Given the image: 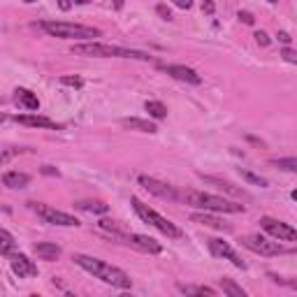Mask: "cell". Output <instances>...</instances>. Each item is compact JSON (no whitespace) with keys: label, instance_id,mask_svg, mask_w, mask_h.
<instances>
[{"label":"cell","instance_id":"obj_20","mask_svg":"<svg viewBox=\"0 0 297 297\" xmlns=\"http://www.w3.org/2000/svg\"><path fill=\"white\" fill-rule=\"evenodd\" d=\"M204 179L207 183H214L218 191H226V193H230V195H237V198H244V193L239 191V188H235L230 181H223V179H218V176H204V174H200Z\"/></svg>","mask_w":297,"mask_h":297},{"label":"cell","instance_id":"obj_12","mask_svg":"<svg viewBox=\"0 0 297 297\" xmlns=\"http://www.w3.org/2000/svg\"><path fill=\"white\" fill-rule=\"evenodd\" d=\"M163 70L170 75V77L179 79V82H186V84H193V86H198L202 84V77H200L198 72L193 70V67H186V65H160Z\"/></svg>","mask_w":297,"mask_h":297},{"label":"cell","instance_id":"obj_27","mask_svg":"<svg viewBox=\"0 0 297 297\" xmlns=\"http://www.w3.org/2000/svg\"><path fill=\"white\" fill-rule=\"evenodd\" d=\"M270 165L281 167V170H286V172H297V160L295 158H272Z\"/></svg>","mask_w":297,"mask_h":297},{"label":"cell","instance_id":"obj_3","mask_svg":"<svg viewBox=\"0 0 297 297\" xmlns=\"http://www.w3.org/2000/svg\"><path fill=\"white\" fill-rule=\"evenodd\" d=\"M179 200H183L191 207H198V209H204V211H216V214H244L246 211L244 204L230 202L226 198H218V195H211V193H200V191L179 193Z\"/></svg>","mask_w":297,"mask_h":297},{"label":"cell","instance_id":"obj_25","mask_svg":"<svg viewBox=\"0 0 297 297\" xmlns=\"http://www.w3.org/2000/svg\"><path fill=\"white\" fill-rule=\"evenodd\" d=\"M77 207L84 211H91V214H107L109 211V207L105 202H79Z\"/></svg>","mask_w":297,"mask_h":297},{"label":"cell","instance_id":"obj_14","mask_svg":"<svg viewBox=\"0 0 297 297\" xmlns=\"http://www.w3.org/2000/svg\"><path fill=\"white\" fill-rule=\"evenodd\" d=\"M17 123H21V126H28V128H44V130H63L61 123L51 121V119H47V116H38V114L17 116Z\"/></svg>","mask_w":297,"mask_h":297},{"label":"cell","instance_id":"obj_41","mask_svg":"<svg viewBox=\"0 0 297 297\" xmlns=\"http://www.w3.org/2000/svg\"><path fill=\"white\" fill-rule=\"evenodd\" d=\"M267 3H279V0H267Z\"/></svg>","mask_w":297,"mask_h":297},{"label":"cell","instance_id":"obj_5","mask_svg":"<svg viewBox=\"0 0 297 297\" xmlns=\"http://www.w3.org/2000/svg\"><path fill=\"white\" fill-rule=\"evenodd\" d=\"M130 202H132V209H135V214H137L139 218L144 220V223L154 226L156 230H160L163 235L170 237V239H179V237H183L181 228H176L174 223H172V220H167L165 216H160L158 211H154L151 207H148V204H144L139 198H135V195H132Z\"/></svg>","mask_w":297,"mask_h":297},{"label":"cell","instance_id":"obj_32","mask_svg":"<svg viewBox=\"0 0 297 297\" xmlns=\"http://www.w3.org/2000/svg\"><path fill=\"white\" fill-rule=\"evenodd\" d=\"M255 42H258L260 47H270V38H267V33H263V30L255 33Z\"/></svg>","mask_w":297,"mask_h":297},{"label":"cell","instance_id":"obj_13","mask_svg":"<svg viewBox=\"0 0 297 297\" xmlns=\"http://www.w3.org/2000/svg\"><path fill=\"white\" fill-rule=\"evenodd\" d=\"M12 272L19 276V279H26V276H38V265L23 253H17L12 258Z\"/></svg>","mask_w":297,"mask_h":297},{"label":"cell","instance_id":"obj_37","mask_svg":"<svg viewBox=\"0 0 297 297\" xmlns=\"http://www.w3.org/2000/svg\"><path fill=\"white\" fill-rule=\"evenodd\" d=\"M58 7H61L63 12H67L72 7V0H58Z\"/></svg>","mask_w":297,"mask_h":297},{"label":"cell","instance_id":"obj_17","mask_svg":"<svg viewBox=\"0 0 297 297\" xmlns=\"http://www.w3.org/2000/svg\"><path fill=\"white\" fill-rule=\"evenodd\" d=\"M3 183L7 188H26L30 183V176L26 172H19V170H12V172H5L3 174Z\"/></svg>","mask_w":297,"mask_h":297},{"label":"cell","instance_id":"obj_38","mask_svg":"<svg viewBox=\"0 0 297 297\" xmlns=\"http://www.w3.org/2000/svg\"><path fill=\"white\" fill-rule=\"evenodd\" d=\"M75 3H77V5H88L91 0H75Z\"/></svg>","mask_w":297,"mask_h":297},{"label":"cell","instance_id":"obj_39","mask_svg":"<svg viewBox=\"0 0 297 297\" xmlns=\"http://www.w3.org/2000/svg\"><path fill=\"white\" fill-rule=\"evenodd\" d=\"M23 3H28V5H33V3H38V0H23Z\"/></svg>","mask_w":297,"mask_h":297},{"label":"cell","instance_id":"obj_22","mask_svg":"<svg viewBox=\"0 0 297 297\" xmlns=\"http://www.w3.org/2000/svg\"><path fill=\"white\" fill-rule=\"evenodd\" d=\"M144 109L148 112V116H151V119H158V121L167 116V107L163 105V102H158V100H146Z\"/></svg>","mask_w":297,"mask_h":297},{"label":"cell","instance_id":"obj_42","mask_svg":"<svg viewBox=\"0 0 297 297\" xmlns=\"http://www.w3.org/2000/svg\"><path fill=\"white\" fill-rule=\"evenodd\" d=\"M0 165H3V158H0Z\"/></svg>","mask_w":297,"mask_h":297},{"label":"cell","instance_id":"obj_29","mask_svg":"<svg viewBox=\"0 0 297 297\" xmlns=\"http://www.w3.org/2000/svg\"><path fill=\"white\" fill-rule=\"evenodd\" d=\"M156 12H158V17H160V19H165V21H172V12H170V7H167V5H158V7H156Z\"/></svg>","mask_w":297,"mask_h":297},{"label":"cell","instance_id":"obj_40","mask_svg":"<svg viewBox=\"0 0 297 297\" xmlns=\"http://www.w3.org/2000/svg\"><path fill=\"white\" fill-rule=\"evenodd\" d=\"M3 121H5V114H3V112H0V123H3Z\"/></svg>","mask_w":297,"mask_h":297},{"label":"cell","instance_id":"obj_10","mask_svg":"<svg viewBox=\"0 0 297 297\" xmlns=\"http://www.w3.org/2000/svg\"><path fill=\"white\" fill-rule=\"evenodd\" d=\"M137 181H139V186H144L151 195H156V198H160V200H170V202L179 200V193L174 191V186H170V183H165V181H158V179L146 176V174H142Z\"/></svg>","mask_w":297,"mask_h":297},{"label":"cell","instance_id":"obj_2","mask_svg":"<svg viewBox=\"0 0 297 297\" xmlns=\"http://www.w3.org/2000/svg\"><path fill=\"white\" fill-rule=\"evenodd\" d=\"M75 56H86V58H135V61H154V56L146 51L126 49V47H116V44L105 42H82L75 44L70 49Z\"/></svg>","mask_w":297,"mask_h":297},{"label":"cell","instance_id":"obj_19","mask_svg":"<svg viewBox=\"0 0 297 297\" xmlns=\"http://www.w3.org/2000/svg\"><path fill=\"white\" fill-rule=\"evenodd\" d=\"M14 93H17V102L19 105H23L26 109H30V112L40 109V100H38V95H35L33 91H28V88H17Z\"/></svg>","mask_w":297,"mask_h":297},{"label":"cell","instance_id":"obj_15","mask_svg":"<svg viewBox=\"0 0 297 297\" xmlns=\"http://www.w3.org/2000/svg\"><path fill=\"white\" fill-rule=\"evenodd\" d=\"M33 251H35V255L38 258H42V260H49V263H54V260H58L61 258V246L58 244H54V242H38L33 246Z\"/></svg>","mask_w":297,"mask_h":297},{"label":"cell","instance_id":"obj_34","mask_svg":"<svg viewBox=\"0 0 297 297\" xmlns=\"http://www.w3.org/2000/svg\"><path fill=\"white\" fill-rule=\"evenodd\" d=\"M172 3H174L179 10H191L193 7V0H172Z\"/></svg>","mask_w":297,"mask_h":297},{"label":"cell","instance_id":"obj_35","mask_svg":"<svg viewBox=\"0 0 297 297\" xmlns=\"http://www.w3.org/2000/svg\"><path fill=\"white\" fill-rule=\"evenodd\" d=\"M276 38H279V42H283V44H286V47L292 42V38L286 33V30H279V35H276Z\"/></svg>","mask_w":297,"mask_h":297},{"label":"cell","instance_id":"obj_1","mask_svg":"<svg viewBox=\"0 0 297 297\" xmlns=\"http://www.w3.org/2000/svg\"><path fill=\"white\" fill-rule=\"evenodd\" d=\"M72 260H75L82 270H86L88 274H93L95 279L105 281V283H109V286H116V288H121V290L132 288L130 276H128L123 270L114 267V265L105 263V260H98V258H93V255H84V253H77Z\"/></svg>","mask_w":297,"mask_h":297},{"label":"cell","instance_id":"obj_23","mask_svg":"<svg viewBox=\"0 0 297 297\" xmlns=\"http://www.w3.org/2000/svg\"><path fill=\"white\" fill-rule=\"evenodd\" d=\"M179 290L186 292V295H209V297H216V290L214 288H207V286H183V283H179Z\"/></svg>","mask_w":297,"mask_h":297},{"label":"cell","instance_id":"obj_24","mask_svg":"<svg viewBox=\"0 0 297 297\" xmlns=\"http://www.w3.org/2000/svg\"><path fill=\"white\" fill-rule=\"evenodd\" d=\"M220 288H223V292H228L230 297H246V292L237 286L232 279H220Z\"/></svg>","mask_w":297,"mask_h":297},{"label":"cell","instance_id":"obj_9","mask_svg":"<svg viewBox=\"0 0 297 297\" xmlns=\"http://www.w3.org/2000/svg\"><path fill=\"white\" fill-rule=\"evenodd\" d=\"M207 246H209V253L211 255H216V258H223V260H230L237 270H246V263L239 258V253H237V251L228 242L211 237V239H207Z\"/></svg>","mask_w":297,"mask_h":297},{"label":"cell","instance_id":"obj_33","mask_svg":"<svg viewBox=\"0 0 297 297\" xmlns=\"http://www.w3.org/2000/svg\"><path fill=\"white\" fill-rule=\"evenodd\" d=\"M202 12H204V14H214V12H216L214 0H204V3H202Z\"/></svg>","mask_w":297,"mask_h":297},{"label":"cell","instance_id":"obj_21","mask_svg":"<svg viewBox=\"0 0 297 297\" xmlns=\"http://www.w3.org/2000/svg\"><path fill=\"white\" fill-rule=\"evenodd\" d=\"M14 248H17L14 237H12L7 230L0 228V255H14Z\"/></svg>","mask_w":297,"mask_h":297},{"label":"cell","instance_id":"obj_36","mask_svg":"<svg viewBox=\"0 0 297 297\" xmlns=\"http://www.w3.org/2000/svg\"><path fill=\"white\" fill-rule=\"evenodd\" d=\"M42 172H44V174H51V176H58V170H56V167H51V165H44Z\"/></svg>","mask_w":297,"mask_h":297},{"label":"cell","instance_id":"obj_4","mask_svg":"<svg viewBox=\"0 0 297 297\" xmlns=\"http://www.w3.org/2000/svg\"><path fill=\"white\" fill-rule=\"evenodd\" d=\"M40 28L51 38H61V40H93L102 35V30H98V28L65 23V21H42Z\"/></svg>","mask_w":297,"mask_h":297},{"label":"cell","instance_id":"obj_28","mask_svg":"<svg viewBox=\"0 0 297 297\" xmlns=\"http://www.w3.org/2000/svg\"><path fill=\"white\" fill-rule=\"evenodd\" d=\"M61 84H65V86H75V88H82L84 86V79L82 77H61Z\"/></svg>","mask_w":297,"mask_h":297},{"label":"cell","instance_id":"obj_7","mask_svg":"<svg viewBox=\"0 0 297 297\" xmlns=\"http://www.w3.org/2000/svg\"><path fill=\"white\" fill-rule=\"evenodd\" d=\"M28 207L44 220V223H51V226H61V228H77L79 220L75 216L65 214V211H58L49 204H42V202H28Z\"/></svg>","mask_w":297,"mask_h":297},{"label":"cell","instance_id":"obj_8","mask_svg":"<svg viewBox=\"0 0 297 297\" xmlns=\"http://www.w3.org/2000/svg\"><path fill=\"white\" fill-rule=\"evenodd\" d=\"M260 228H263V230L267 232L270 237L279 239V242H290V244L297 242V230L292 226H288V223H283V220L263 216V218H260Z\"/></svg>","mask_w":297,"mask_h":297},{"label":"cell","instance_id":"obj_11","mask_svg":"<svg viewBox=\"0 0 297 297\" xmlns=\"http://www.w3.org/2000/svg\"><path fill=\"white\" fill-rule=\"evenodd\" d=\"M119 239H126V244H130L132 248H137L142 253H154V255L163 253V246L146 235H119Z\"/></svg>","mask_w":297,"mask_h":297},{"label":"cell","instance_id":"obj_26","mask_svg":"<svg viewBox=\"0 0 297 297\" xmlns=\"http://www.w3.org/2000/svg\"><path fill=\"white\" fill-rule=\"evenodd\" d=\"M239 174H242L244 181L253 183V186H260V188H267V186H270V181H267V179H263V176L253 174V172H248V170H239Z\"/></svg>","mask_w":297,"mask_h":297},{"label":"cell","instance_id":"obj_31","mask_svg":"<svg viewBox=\"0 0 297 297\" xmlns=\"http://www.w3.org/2000/svg\"><path fill=\"white\" fill-rule=\"evenodd\" d=\"M239 19H242L246 26H253V23H255L253 14H251V12H246V10H239Z\"/></svg>","mask_w":297,"mask_h":297},{"label":"cell","instance_id":"obj_16","mask_svg":"<svg viewBox=\"0 0 297 297\" xmlns=\"http://www.w3.org/2000/svg\"><path fill=\"white\" fill-rule=\"evenodd\" d=\"M121 126L126 128V130H139V132H148V135L158 132L156 123L146 121V119H135V116H130V119H121Z\"/></svg>","mask_w":297,"mask_h":297},{"label":"cell","instance_id":"obj_30","mask_svg":"<svg viewBox=\"0 0 297 297\" xmlns=\"http://www.w3.org/2000/svg\"><path fill=\"white\" fill-rule=\"evenodd\" d=\"M281 56H283V61L286 63H297V54L290 49V47H286V49L281 51Z\"/></svg>","mask_w":297,"mask_h":297},{"label":"cell","instance_id":"obj_18","mask_svg":"<svg viewBox=\"0 0 297 297\" xmlns=\"http://www.w3.org/2000/svg\"><path fill=\"white\" fill-rule=\"evenodd\" d=\"M191 220H195V223H202V226H207V228H214V230H223V232L230 230V226H228V223H223L220 218L207 214V211H204V214H191Z\"/></svg>","mask_w":297,"mask_h":297},{"label":"cell","instance_id":"obj_6","mask_svg":"<svg viewBox=\"0 0 297 297\" xmlns=\"http://www.w3.org/2000/svg\"><path fill=\"white\" fill-rule=\"evenodd\" d=\"M242 246L253 251V253H260L265 258H274V255H283V253H292V248H283L279 242H272L267 237L263 235H244L242 239Z\"/></svg>","mask_w":297,"mask_h":297}]
</instances>
